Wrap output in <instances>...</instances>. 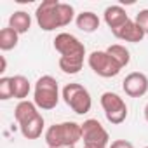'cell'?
<instances>
[{
	"instance_id": "277c9868",
	"label": "cell",
	"mask_w": 148,
	"mask_h": 148,
	"mask_svg": "<svg viewBox=\"0 0 148 148\" xmlns=\"http://www.w3.org/2000/svg\"><path fill=\"white\" fill-rule=\"evenodd\" d=\"M33 103L40 110H52L59 103V87L54 77L42 75L33 89Z\"/></svg>"
},
{
	"instance_id": "d6986e66",
	"label": "cell",
	"mask_w": 148,
	"mask_h": 148,
	"mask_svg": "<svg viewBox=\"0 0 148 148\" xmlns=\"http://www.w3.org/2000/svg\"><path fill=\"white\" fill-rule=\"evenodd\" d=\"M14 98L12 94V77H2L0 79V99H11Z\"/></svg>"
},
{
	"instance_id": "7a4b0ae2",
	"label": "cell",
	"mask_w": 148,
	"mask_h": 148,
	"mask_svg": "<svg viewBox=\"0 0 148 148\" xmlns=\"http://www.w3.org/2000/svg\"><path fill=\"white\" fill-rule=\"evenodd\" d=\"M35 18L44 32H52L56 28L68 26L75 18V11L70 4H63L58 0H44L35 11Z\"/></svg>"
},
{
	"instance_id": "484cf974",
	"label": "cell",
	"mask_w": 148,
	"mask_h": 148,
	"mask_svg": "<svg viewBox=\"0 0 148 148\" xmlns=\"http://www.w3.org/2000/svg\"><path fill=\"white\" fill-rule=\"evenodd\" d=\"M145 148H148V146H145Z\"/></svg>"
},
{
	"instance_id": "4fadbf2b",
	"label": "cell",
	"mask_w": 148,
	"mask_h": 148,
	"mask_svg": "<svg viewBox=\"0 0 148 148\" xmlns=\"http://www.w3.org/2000/svg\"><path fill=\"white\" fill-rule=\"evenodd\" d=\"M44 125H45L44 117H42V113H38V115H37L35 119H32L30 122L19 125V131H21L23 138H26V139H38V138L42 136Z\"/></svg>"
},
{
	"instance_id": "8992f818",
	"label": "cell",
	"mask_w": 148,
	"mask_h": 148,
	"mask_svg": "<svg viewBox=\"0 0 148 148\" xmlns=\"http://www.w3.org/2000/svg\"><path fill=\"white\" fill-rule=\"evenodd\" d=\"M87 64L91 66V70L96 75H99L103 79H112V77L119 75L122 70V66L106 51H92L87 56Z\"/></svg>"
},
{
	"instance_id": "3957f363",
	"label": "cell",
	"mask_w": 148,
	"mask_h": 148,
	"mask_svg": "<svg viewBox=\"0 0 148 148\" xmlns=\"http://www.w3.org/2000/svg\"><path fill=\"white\" fill-rule=\"evenodd\" d=\"M82 139V125L77 122L54 124L45 131V143L49 148L75 146Z\"/></svg>"
},
{
	"instance_id": "5bb4252c",
	"label": "cell",
	"mask_w": 148,
	"mask_h": 148,
	"mask_svg": "<svg viewBox=\"0 0 148 148\" xmlns=\"http://www.w3.org/2000/svg\"><path fill=\"white\" fill-rule=\"evenodd\" d=\"M9 28H12L19 35L28 33L30 28H32V18H30V14L25 12V11H16L9 18Z\"/></svg>"
},
{
	"instance_id": "9c48e42d",
	"label": "cell",
	"mask_w": 148,
	"mask_h": 148,
	"mask_svg": "<svg viewBox=\"0 0 148 148\" xmlns=\"http://www.w3.org/2000/svg\"><path fill=\"white\" fill-rule=\"evenodd\" d=\"M122 89L129 98H141L148 92V77L141 71H132L124 79Z\"/></svg>"
},
{
	"instance_id": "5b68a950",
	"label": "cell",
	"mask_w": 148,
	"mask_h": 148,
	"mask_svg": "<svg viewBox=\"0 0 148 148\" xmlns=\"http://www.w3.org/2000/svg\"><path fill=\"white\" fill-rule=\"evenodd\" d=\"M61 98L77 115H84V113L91 112V106H92L91 94L80 84H66L63 87Z\"/></svg>"
},
{
	"instance_id": "6da1fadb",
	"label": "cell",
	"mask_w": 148,
	"mask_h": 148,
	"mask_svg": "<svg viewBox=\"0 0 148 148\" xmlns=\"http://www.w3.org/2000/svg\"><path fill=\"white\" fill-rule=\"evenodd\" d=\"M54 49L61 54L59 58V68L68 73V75H75L82 70L84 64V56H86V47L84 44L71 33H59L54 38Z\"/></svg>"
},
{
	"instance_id": "30bf717a",
	"label": "cell",
	"mask_w": 148,
	"mask_h": 148,
	"mask_svg": "<svg viewBox=\"0 0 148 148\" xmlns=\"http://www.w3.org/2000/svg\"><path fill=\"white\" fill-rule=\"evenodd\" d=\"M112 33L119 38V40H124V42H132V44H138L145 38V32L136 25V21H127L125 25H122L120 28L117 30H112Z\"/></svg>"
},
{
	"instance_id": "ba28073f",
	"label": "cell",
	"mask_w": 148,
	"mask_h": 148,
	"mask_svg": "<svg viewBox=\"0 0 148 148\" xmlns=\"http://www.w3.org/2000/svg\"><path fill=\"white\" fill-rule=\"evenodd\" d=\"M80 125H82L84 146H89V148H106V145L110 141V136H108V131L99 124V120L89 119V120H86Z\"/></svg>"
},
{
	"instance_id": "e0dca14e",
	"label": "cell",
	"mask_w": 148,
	"mask_h": 148,
	"mask_svg": "<svg viewBox=\"0 0 148 148\" xmlns=\"http://www.w3.org/2000/svg\"><path fill=\"white\" fill-rule=\"evenodd\" d=\"M19 42V33H16L12 28H2L0 30V49L2 51H11L18 45Z\"/></svg>"
},
{
	"instance_id": "7402d4cb",
	"label": "cell",
	"mask_w": 148,
	"mask_h": 148,
	"mask_svg": "<svg viewBox=\"0 0 148 148\" xmlns=\"http://www.w3.org/2000/svg\"><path fill=\"white\" fill-rule=\"evenodd\" d=\"M0 59H2V68H0V73H4V71L7 70V61H5V58H4V56L0 58Z\"/></svg>"
},
{
	"instance_id": "52a82bcc",
	"label": "cell",
	"mask_w": 148,
	"mask_h": 148,
	"mask_svg": "<svg viewBox=\"0 0 148 148\" xmlns=\"http://www.w3.org/2000/svg\"><path fill=\"white\" fill-rule=\"evenodd\" d=\"M101 106L105 112V117L110 124L119 125L127 119V105L125 101L115 94V92H103L101 94Z\"/></svg>"
},
{
	"instance_id": "7c38bea8",
	"label": "cell",
	"mask_w": 148,
	"mask_h": 148,
	"mask_svg": "<svg viewBox=\"0 0 148 148\" xmlns=\"http://www.w3.org/2000/svg\"><path fill=\"white\" fill-rule=\"evenodd\" d=\"M38 113H40V112H38L37 105L32 103V101H26V99H25V101H19V103L16 105V108H14V119H16V122H18L19 125L30 122V120L35 119Z\"/></svg>"
},
{
	"instance_id": "44dd1931",
	"label": "cell",
	"mask_w": 148,
	"mask_h": 148,
	"mask_svg": "<svg viewBox=\"0 0 148 148\" xmlns=\"http://www.w3.org/2000/svg\"><path fill=\"white\" fill-rule=\"evenodd\" d=\"M110 148H134V145L131 141H127V139H115L110 145Z\"/></svg>"
},
{
	"instance_id": "cb8c5ba5",
	"label": "cell",
	"mask_w": 148,
	"mask_h": 148,
	"mask_svg": "<svg viewBox=\"0 0 148 148\" xmlns=\"http://www.w3.org/2000/svg\"><path fill=\"white\" fill-rule=\"evenodd\" d=\"M58 148H75V146H58Z\"/></svg>"
},
{
	"instance_id": "d4e9b609",
	"label": "cell",
	"mask_w": 148,
	"mask_h": 148,
	"mask_svg": "<svg viewBox=\"0 0 148 148\" xmlns=\"http://www.w3.org/2000/svg\"><path fill=\"white\" fill-rule=\"evenodd\" d=\"M84 148H89V146H84Z\"/></svg>"
},
{
	"instance_id": "8fae6325",
	"label": "cell",
	"mask_w": 148,
	"mask_h": 148,
	"mask_svg": "<svg viewBox=\"0 0 148 148\" xmlns=\"http://www.w3.org/2000/svg\"><path fill=\"white\" fill-rule=\"evenodd\" d=\"M103 16H105V23L108 25L110 30H117V28H120L122 25H125L129 21V16H127L125 9L120 7V5H110V7H106Z\"/></svg>"
},
{
	"instance_id": "603a6c76",
	"label": "cell",
	"mask_w": 148,
	"mask_h": 148,
	"mask_svg": "<svg viewBox=\"0 0 148 148\" xmlns=\"http://www.w3.org/2000/svg\"><path fill=\"white\" fill-rule=\"evenodd\" d=\"M145 119H146V122H148V103H146V106H145Z\"/></svg>"
},
{
	"instance_id": "ac0fdd59",
	"label": "cell",
	"mask_w": 148,
	"mask_h": 148,
	"mask_svg": "<svg viewBox=\"0 0 148 148\" xmlns=\"http://www.w3.org/2000/svg\"><path fill=\"white\" fill-rule=\"evenodd\" d=\"M106 52L124 68V66H127L129 64V61H131V54H129V51L124 47V45H120V44H113V45H110L108 49H106Z\"/></svg>"
},
{
	"instance_id": "2e32d148",
	"label": "cell",
	"mask_w": 148,
	"mask_h": 148,
	"mask_svg": "<svg viewBox=\"0 0 148 148\" xmlns=\"http://www.w3.org/2000/svg\"><path fill=\"white\" fill-rule=\"evenodd\" d=\"M30 91H32V86H30V80L25 75H14L12 77V94H14L16 99L25 101L28 98Z\"/></svg>"
},
{
	"instance_id": "ffe728a7",
	"label": "cell",
	"mask_w": 148,
	"mask_h": 148,
	"mask_svg": "<svg viewBox=\"0 0 148 148\" xmlns=\"http://www.w3.org/2000/svg\"><path fill=\"white\" fill-rule=\"evenodd\" d=\"M136 25L145 32V35H148V9H143L136 14Z\"/></svg>"
},
{
	"instance_id": "9a60e30c",
	"label": "cell",
	"mask_w": 148,
	"mask_h": 148,
	"mask_svg": "<svg viewBox=\"0 0 148 148\" xmlns=\"http://www.w3.org/2000/svg\"><path fill=\"white\" fill-rule=\"evenodd\" d=\"M75 23H77V28L80 32H84V33H94L99 28V18L94 12H91V11L80 12L75 18Z\"/></svg>"
}]
</instances>
